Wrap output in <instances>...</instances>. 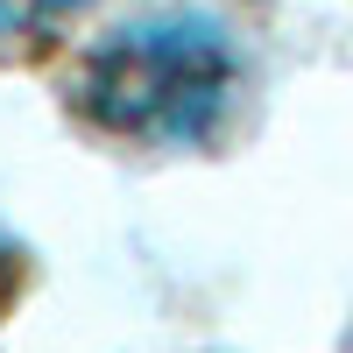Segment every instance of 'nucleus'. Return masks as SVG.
Listing matches in <instances>:
<instances>
[{"mask_svg": "<svg viewBox=\"0 0 353 353\" xmlns=\"http://www.w3.org/2000/svg\"><path fill=\"white\" fill-rule=\"evenodd\" d=\"M233 57L226 28L205 14H149L113 36L78 64L71 106L92 128L121 141H163V149H191L219 128V113L233 106Z\"/></svg>", "mask_w": 353, "mask_h": 353, "instance_id": "1", "label": "nucleus"}, {"mask_svg": "<svg viewBox=\"0 0 353 353\" xmlns=\"http://www.w3.org/2000/svg\"><path fill=\"white\" fill-rule=\"evenodd\" d=\"M78 8H85V0H0V36H8V43H43Z\"/></svg>", "mask_w": 353, "mask_h": 353, "instance_id": "2", "label": "nucleus"}, {"mask_svg": "<svg viewBox=\"0 0 353 353\" xmlns=\"http://www.w3.org/2000/svg\"><path fill=\"white\" fill-rule=\"evenodd\" d=\"M21 283H28V254H21L14 233H0V318L21 304Z\"/></svg>", "mask_w": 353, "mask_h": 353, "instance_id": "3", "label": "nucleus"}]
</instances>
